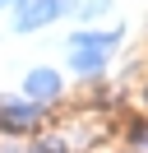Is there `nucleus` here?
<instances>
[{
	"label": "nucleus",
	"instance_id": "1",
	"mask_svg": "<svg viewBox=\"0 0 148 153\" xmlns=\"http://www.w3.org/2000/svg\"><path fill=\"white\" fill-rule=\"evenodd\" d=\"M23 93H28V102H56L60 97V74L56 70H33L23 79Z\"/></svg>",
	"mask_w": 148,
	"mask_h": 153
},
{
	"label": "nucleus",
	"instance_id": "2",
	"mask_svg": "<svg viewBox=\"0 0 148 153\" xmlns=\"http://www.w3.org/2000/svg\"><path fill=\"white\" fill-rule=\"evenodd\" d=\"M51 14H60V0H33L28 10H18V19H14V28L18 33H33V28H42Z\"/></svg>",
	"mask_w": 148,
	"mask_h": 153
},
{
	"label": "nucleus",
	"instance_id": "3",
	"mask_svg": "<svg viewBox=\"0 0 148 153\" xmlns=\"http://www.w3.org/2000/svg\"><path fill=\"white\" fill-rule=\"evenodd\" d=\"M0 121H5L9 130H23V125L37 121V102H9L5 111H0Z\"/></svg>",
	"mask_w": 148,
	"mask_h": 153
},
{
	"label": "nucleus",
	"instance_id": "4",
	"mask_svg": "<svg viewBox=\"0 0 148 153\" xmlns=\"http://www.w3.org/2000/svg\"><path fill=\"white\" fill-rule=\"evenodd\" d=\"M70 65L79 70V74H97V70L107 65V56H102L97 47H74V56H70Z\"/></svg>",
	"mask_w": 148,
	"mask_h": 153
},
{
	"label": "nucleus",
	"instance_id": "5",
	"mask_svg": "<svg viewBox=\"0 0 148 153\" xmlns=\"http://www.w3.org/2000/svg\"><path fill=\"white\" fill-rule=\"evenodd\" d=\"M102 10H107V0H88V5H83V14H88V19H97Z\"/></svg>",
	"mask_w": 148,
	"mask_h": 153
}]
</instances>
